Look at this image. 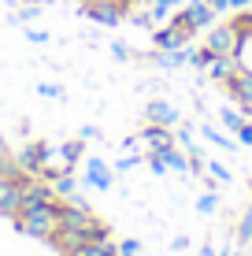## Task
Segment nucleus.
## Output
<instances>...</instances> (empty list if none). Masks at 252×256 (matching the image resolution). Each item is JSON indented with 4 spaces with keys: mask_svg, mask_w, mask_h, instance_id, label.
Returning <instances> with one entry per match:
<instances>
[{
    "mask_svg": "<svg viewBox=\"0 0 252 256\" xmlns=\"http://www.w3.org/2000/svg\"><path fill=\"white\" fill-rule=\"evenodd\" d=\"M56 208L59 200H37V204H22L19 216H15V226L30 238H41V242H52L56 238Z\"/></svg>",
    "mask_w": 252,
    "mask_h": 256,
    "instance_id": "f257e3e1",
    "label": "nucleus"
},
{
    "mask_svg": "<svg viewBox=\"0 0 252 256\" xmlns=\"http://www.w3.org/2000/svg\"><path fill=\"white\" fill-rule=\"evenodd\" d=\"M22 178H26L22 167H11L7 174H0V216H7V219L19 216V208H22Z\"/></svg>",
    "mask_w": 252,
    "mask_h": 256,
    "instance_id": "f03ea898",
    "label": "nucleus"
},
{
    "mask_svg": "<svg viewBox=\"0 0 252 256\" xmlns=\"http://www.w3.org/2000/svg\"><path fill=\"white\" fill-rule=\"evenodd\" d=\"M78 12H82L85 19L100 22V26H119V22L126 19V12L119 8V0H82Z\"/></svg>",
    "mask_w": 252,
    "mask_h": 256,
    "instance_id": "7ed1b4c3",
    "label": "nucleus"
},
{
    "mask_svg": "<svg viewBox=\"0 0 252 256\" xmlns=\"http://www.w3.org/2000/svg\"><path fill=\"white\" fill-rule=\"evenodd\" d=\"M204 48H212L215 56H238L241 38H238V30H234L230 22H219V26H212V30H208Z\"/></svg>",
    "mask_w": 252,
    "mask_h": 256,
    "instance_id": "20e7f679",
    "label": "nucleus"
},
{
    "mask_svg": "<svg viewBox=\"0 0 252 256\" xmlns=\"http://www.w3.org/2000/svg\"><path fill=\"white\" fill-rule=\"evenodd\" d=\"M52 160V145L48 141H30L26 148H19V156H15V167H22L26 174H41Z\"/></svg>",
    "mask_w": 252,
    "mask_h": 256,
    "instance_id": "39448f33",
    "label": "nucleus"
},
{
    "mask_svg": "<svg viewBox=\"0 0 252 256\" xmlns=\"http://www.w3.org/2000/svg\"><path fill=\"white\" fill-rule=\"evenodd\" d=\"M223 90H227L234 100L241 104V112H245V116H252V67H238L227 82H223Z\"/></svg>",
    "mask_w": 252,
    "mask_h": 256,
    "instance_id": "423d86ee",
    "label": "nucleus"
},
{
    "mask_svg": "<svg viewBox=\"0 0 252 256\" xmlns=\"http://www.w3.org/2000/svg\"><path fill=\"white\" fill-rule=\"evenodd\" d=\"M85 186L97 190V193L111 190V167L104 164L100 156H89V160H85Z\"/></svg>",
    "mask_w": 252,
    "mask_h": 256,
    "instance_id": "0eeeda50",
    "label": "nucleus"
},
{
    "mask_svg": "<svg viewBox=\"0 0 252 256\" xmlns=\"http://www.w3.org/2000/svg\"><path fill=\"white\" fill-rule=\"evenodd\" d=\"M145 119L156 122V126H178V108L167 100H149V108H145Z\"/></svg>",
    "mask_w": 252,
    "mask_h": 256,
    "instance_id": "6e6552de",
    "label": "nucleus"
},
{
    "mask_svg": "<svg viewBox=\"0 0 252 256\" xmlns=\"http://www.w3.org/2000/svg\"><path fill=\"white\" fill-rule=\"evenodd\" d=\"M141 141L149 145V152H167V148L175 145V134H171V126H156V122H149V126L141 130Z\"/></svg>",
    "mask_w": 252,
    "mask_h": 256,
    "instance_id": "1a4fd4ad",
    "label": "nucleus"
},
{
    "mask_svg": "<svg viewBox=\"0 0 252 256\" xmlns=\"http://www.w3.org/2000/svg\"><path fill=\"white\" fill-rule=\"evenodd\" d=\"M186 19L197 26V30H208V26H215V8L204 4V0H186Z\"/></svg>",
    "mask_w": 252,
    "mask_h": 256,
    "instance_id": "9d476101",
    "label": "nucleus"
},
{
    "mask_svg": "<svg viewBox=\"0 0 252 256\" xmlns=\"http://www.w3.org/2000/svg\"><path fill=\"white\" fill-rule=\"evenodd\" d=\"M182 45H186V38H182L171 22L160 26V30H152V48L156 52H171V48H182Z\"/></svg>",
    "mask_w": 252,
    "mask_h": 256,
    "instance_id": "9b49d317",
    "label": "nucleus"
},
{
    "mask_svg": "<svg viewBox=\"0 0 252 256\" xmlns=\"http://www.w3.org/2000/svg\"><path fill=\"white\" fill-rule=\"evenodd\" d=\"M238 67H241V64H238L234 56H215L212 64H208V74H212L215 82H227V78H230V74H234Z\"/></svg>",
    "mask_w": 252,
    "mask_h": 256,
    "instance_id": "f8f14e48",
    "label": "nucleus"
},
{
    "mask_svg": "<svg viewBox=\"0 0 252 256\" xmlns=\"http://www.w3.org/2000/svg\"><path fill=\"white\" fill-rule=\"evenodd\" d=\"M82 152H85L82 138H74V141H67V145H59V164H63V171H71V167L82 160Z\"/></svg>",
    "mask_w": 252,
    "mask_h": 256,
    "instance_id": "ddd939ff",
    "label": "nucleus"
},
{
    "mask_svg": "<svg viewBox=\"0 0 252 256\" xmlns=\"http://www.w3.org/2000/svg\"><path fill=\"white\" fill-rule=\"evenodd\" d=\"M201 134H204L208 141H212L215 148H234V141H230L227 134H219V130H215V126H201Z\"/></svg>",
    "mask_w": 252,
    "mask_h": 256,
    "instance_id": "4468645a",
    "label": "nucleus"
},
{
    "mask_svg": "<svg viewBox=\"0 0 252 256\" xmlns=\"http://www.w3.org/2000/svg\"><path fill=\"white\" fill-rule=\"evenodd\" d=\"M171 26H175V30H178V34H182V38H186V41H189V38H193V34H197V26H193V22L186 19V12H178L175 19H171Z\"/></svg>",
    "mask_w": 252,
    "mask_h": 256,
    "instance_id": "2eb2a0df",
    "label": "nucleus"
},
{
    "mask_svg": "<svg viewBox=\"0 0 252 256\" xmlns=\"http://www.w3.org/2000/svg\"><path fill=\"white\" fill-rule=\"evenodd\" d=\"M219 119L227 122L230 130H238V126H241V122H245L249 116H245V112H238V108H223V112H219Z\"/></svg>",
    "mask_w": 252,
    "mask_h": 256,
    "instance_id": "dca6fc26",
    "label": "nucleus"
},
{
    "mask_svg": "<svg viewBox=\"0 0 252 256\" xmlns=\"http://www.w3.org/2000/svg\"><path fill=\"white\" fill-rule=\"evenodd\" d=\"M238 238L241 242H252V204L245 208V219L238 223Z\"/></svg>",
    "mask_w": 252,
    "mask_h": 256,
    "instance_id": "f3484780",
    "label": "nucleus"
},
{
    "mask_svg": "<svg viewBox=\"0 0 252 256\" xmlns=\"http://www.w3.org/2000/svg\"><path fill=\"white\" fill-rule=\"evenodd\" d=\"M215 204H219V200H215V193H201V197H197V212H215Z\"/></svg>",
    "mask_w": 252,
    "mask_h": 256,
    "instance_id": "a211bd4d",
    "label": "nucleus"
},
{
    "mask_svg": "<svg viewBox=\"0 0 252 256\" xmlns=\"http://www.w3.org/2000/svg\"><path fill=\"white\" fill-rule=\"evenodd\" d=\"M234 138L241 141V145H252V119H245L238 130H234Z\"/></svg>",
    "mask_w": 252,
    "mask_h": 256,
    "instance_id": "6ab92c4d",
    "label": "nucleus"
},
{
    "mask_svg": "<svg viewBox=\"0 0 252 256\" xmlns=\"http://www.w3.org/2000/svg\"><path fill=\"white\" fill-rule=\"evenodd\" d=\"M208 174H212L215 182H230V171H227V167H223V164H215V160L208 164Z\"/></svg>",
    "mask_w": 252,
    "mask_h": 256,
    "instance_id": "aec40b11",
    "label": "nucleus"
},
{
    "mask_svg": "<svg viewBox=\"0 0 252 256\" xmlns=\"http://www.w3.org/2000/svg\"><path fill=\"white\" fill-rule=\"evenodd\" d=\"M141 252V242L137 238H130V242H119V256H137Z\"/></svg>",
    "mask_w": 252,
    "mask_h": 256,
    "instance_id": "412c9836",
    "label": "nucleus"
},
{
    "mask_svg": "<svg viewBox=\"0 0 252 256\" xmlns=\"http://www.w3.org/2000/svg\"><path fill=\"white\" fill-rule=\"evenodd\" d=\"M37 93H41V96H52V100H59V96H63V90H59V86H52V82H41Z\"/></svg>",
    "mask_w": 252,
    "mask_h": 256,
    "instance_id": "4be33fe9",
    "label": "nucleus"
},
{
    "mask_svg": "<svg viewBox=\"0 0 252 256\" xmlns=\"http://www.w3.org/2000/svg\"><path fill=\"white\" fill-rule=\"evenodd\" d=\"M141 164V156H123V160L115 164V171H130V167H137Z\"/></svg>",
    "mask_w": 252,
    "mask_h": 256,
    "instance_id": "5701e85b",
    "label": "nucleus"
},
{
    "mask_svg": "<svg viewBox=\"0 0 252 256\" xmlns=\"http://www.w3.org/2000/svg\"><path fill=\"white\" fill-rule=\"evenodd\" d=\"M111 52H115V60H134V52H130L123 41H115V45H111Z\"/></svg>",
    "mask_w": 252,
    "mask_h": 256,
    "instance_id": "b1692460",
    "label": "nucleus"
},
{
    "mask_svg": "<svg viewBox=\"0 0 252 256\" xmlns=\"http://www.w3.org/2000/svg\"><path fill=\"white\" fill-rule=\"evenodd\" d=\"M175 141H182V145L189 148V141H193V130H189V126H186V130H178V134H175Z\"/></svg>",
    "mask_w": 252,
    "mask_h": 256,
    "instance_id": "393cba45",
    "label": "nucleus"
},
{
    "mask_svg": "<svg viewBox=\"0 0 252 256\" xmlns=\"http://www.w3.org/2000/svg\"><path fill=\"white\" fill-rule=\"evenodd\" d=\"M26 38H30V41H37V45H41V41H48V34H45V30H26Z\"/></svg>",
    "mask_w": 252,
    "mask_h": 256,
    "instance_id": "a878e982",
    "label": "nucleus"
},
{
    "mask_svg": "<svg viewBox=\"0 0 252 256\" xmlns=\"http://www.w3.org/2000/svg\"><path fill=\"white\" fill-rule=\"evenodd\" d=\"M11 167H15V160H7V156L0 152V174H7V171H11Z\"/></svg>",
    "mask_w": 252,
    "mask_h": 256,
    "instance_id": "bb28decb",
    "label": "nucleus"
},
{
    "mask_svg": "<svg viewBox=\"0 0 252 256\" xmlns=\"http://www.w3.org/2000/svg\"><path fill=\"white\" fill-rule=\"evenodd\" d=\"M227 4H230V8H234V12H245V8H249V4H252V0H227Z\"/></svg>",
    "mask_w": 252,
    "mask_h": 256,
    "instance_id": "cd10ccee",
    "label": "nucleus"
},
{
    "mask_svg": "<svg viewBox=\"0 0 252 256\" xmlns=\"http://www.w3.org/2000/svg\"><path fill=\"white\" fill-rule=\"evenodd\" d=\"M186 245H189V238H175V242H171V249H175V252H182Z\"/></svg>",
    "mask_w": 252,
    "mask_h": 256,
    "instance_id": "c85d7f7f",
    "label": "nucleus"
},
{
    "mask_svg": "<svg viewBox=\"0 0 252 256\" xmlns=\"http://www.w3.org/2000/svg\"><path fill=\"white\" fill-rule=\"evenodd\" d=\"M85 138H100V130H97V126H82V141H85Z\"/></svg>",
    "mask_w": 252,
    "mask_h": 256,
    "instance_id": "c756f323",
    "label": "nucleus"
},
{
    "mask_svg": "<svg viewBox=\"0 0 252 256\" xmlns=\"http://www.w3.org/2000/svg\"><path fill=\"white\" fill-rule=\"evenodd\" d=\"M201 256H215V245H204V249H201Z\"/></svg>",
    "mask_w": 252,
    "mask_h": 256,
    "instance_id": "7c9ffc66",
    "label": "nucleus"
},
{
    "mask_svg": "<svg viewBox=\"0 0 252 256\" xmlns=\"http://www.w3.org/2000/svg\"><path fill=\"white\" fill-rule=\"evenodd\" d=\"M0 152H4V138H0Z\"/></svg>",
    "mask_w": 252,
    "mask_h": 256,
    "instance_id": "2f4dec72",
    "label": "nucleus"
},
{
    "mask_svg": "<svg viewBox=\"0 0 252 256\" xmlns=\"http://www.w3.org/2000/svg\"><path fill=\"white\" fill-rule=\"evenodd\" d=\"M219 256H234V252H219Z\"/></svg>",
    "mask_w": 252,
    "mask_h": 256,
    "instance_id": "473e14b6",
    "label": "nucleus"
}]
</instances>
